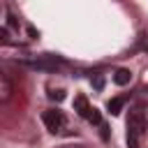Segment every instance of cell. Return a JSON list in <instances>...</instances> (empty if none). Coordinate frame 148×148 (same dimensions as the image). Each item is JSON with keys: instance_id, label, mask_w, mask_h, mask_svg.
I'll return each mask as SVG.
<instances>
[{"instance_id": "obj_4", "label": "cell", "mask_w": 148, "mask_h": 148, "mask_svg": "<svg viewBox=\"0 0 148 148\" xmlns=\"http://www.w3.org/2000/svg\"><path fill=\"white\" fill-rule=\"evenodd\" d=\"M74 109H76V113H79L81 118H90V111H92V106L88 104V99H86L83 95H79V97L74 99Z\"/></svg>"}, {"instance_id": "obj_3", "label": "cell", "mask_w": 148, "mask_h": 148, "mask_svg": "<svg viewBox=\"0 0 148 148\" xmlns=\"http://www.w3.org/2000/svg\"><path fill=\"white\" fill-rule=\"evenodd\" d=\"M58 65H60V60H58V58H51V56H44V58H37V60H28V62H25V67H30V69H42V72H53Z\"/></svg>"}, {"instance_id": "obj_7", "label": "cell", "mask_w": 148, "mask_h": 148, "mask_svg": "<svg viewBox=\"0 0 148 148\" xmlns=\"http://www.w3.org/2000/svg\"><path fill=\"white\" fill-rule=\"evenodd\" d=\"M123 97H113V99H109V104H106V109H109V113L111 116H118L120 111H123Z\"/></svg>"}, {"instance_id": "obj_13", "label": "cell", "mask_w": 148, "mask_h": 148, "mask_svg": "<svg viewBox=\"0 0 148 148\" xmlns=\"http://www.w3.org/2000/svg\"><path fill=\"white\" fill-rule=\"evenodd\" d=\"M72 148H81V146H72Z\"/></svg>"}, {"instance_id": "obj_11", "label": "cell", "mask_w": 148, "mask_h": 148, "mask_svg": "<svg viewBox=\"0 0 148 148\" xmlns=\"http://www.w3.org/2000/svg\"><path fill=\"white\" fill-rule=\"evenodd\" d=\"M0 39H7V30L5 28H0Z\"/></svg>"}, {"instance_id": "obj_12", "label": "cell", "mask_w": 148, "mask_h": 148, "mask_svg": "<svg viewBox=\"0 0 148 148\" xmlns=\"http://www.w3.org/2000/svg\"><path fill=\"white\" fill-rule=\"evenodd\" d=\"M141 46H143V51H148V37L143 39V44H141Z\"/></svg>"}, {"instance_id": "obj_10", "label": "cell", "mask_w": 148, "mask_h": 148, "mask_svg": "<svg viewBox=\"0 0 148 148\" xmlns=\"http://www.w3.org/2000/svg\"><path fill=\"white\" fill-rule=\"evenodd\" d=\"M92 86H95L97 90H102V88H104V79H102V76H95V79H92Z\"/></svg>"}, {"instance_id": "obj_2", "label": "cell", "mask_w": 148, "mask_h": 148, "mask_svg": "<svg viewBox=\"0 0 148 148\" xmlns=\"http://www.w3.org/2000/svg\"><path fill=\"white\" fill-rule=\"evenodd\" d=\"M42 120H44V125H46V130H49L51 134H56V132H60V130L65 127V116H62V111H58V109L44 111Z\"/></svg>"}, {"instance_id": "obj_9", "label": "cell", "mask_w": 148, "mask_h": 148, "mask_svg": "<svg viewBox=\"0 0 148 148\" xmlns=\"http://www.w3.org/2000/svg\"><path fill=\"white\" fill-rule=\"evenodd\" d=\"M49 97H51V99H56V102H62V99H65V92H62V90H51V92H49Z\"/></svg>"}, {"instance_id": "obj_1", "label": "cell", "mask_w": 148, "mask_h": 148, "mask_svg": "<svg viewBox=\"0 0 148 148\" xmlns=\"http://www.w3.org/2000/svg\"><path fill=\"white\" fill-rule=\"evenodd\" d=\"M146 116H143V111H132L130 113V118H127V146L130 148H139V143H141V139H143V134H146Z\"/></svg>"}, {"instance_id": "obj_6", "label": "cell", "mask_w": 148, "mask_h": 148, "mask_svg": "<svg viewBox=\"0 0 148 148\" xmlns=\"http://www.w3.org/2000/svg\"><path fill=\"white\" fill-rule=\"evenodd\" d=\"M132 81V72L130 69H116V74H113V83L116 86H127Z\"/></svg>"}, {"instance_id": "obj_8", "label": "cell", "mask_w": 148, "mask_h": 148, "mask_svg": "<svg viewBox=\"0 0 148 148\" xmlns=\"http://www.w3.org/2000/svg\"><path fill=\"white\" fill-rule=\"evenodd\" d=\"M88 120H90L92 125H99V123H102V116H99V111H97L95 106H92V111H90V118H88Z\"/></svg>"}, {"instance_id": "obj_5", "label": "cell", "mask_w": 148, "mask_h": 148, "mask_svg": "<svg viewBox=\"0 0 148 148\" xmlns=\"http://www.w3.org/2000/svg\"><path fill=\"white\" fill-rule=\"evenodd\" d=\"M12 92H14V86L9 83V79L5 74H0V102H7L12 97Z\"/></svg>"}]
</instances>
